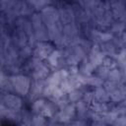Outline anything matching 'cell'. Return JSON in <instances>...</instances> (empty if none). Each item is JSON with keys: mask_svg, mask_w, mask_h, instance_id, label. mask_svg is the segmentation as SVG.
Returning a JSON list of instances; mask_svg holds the SVG:
<instances>
[{"mask_svg": "<svg viewBox=\"0 0 126 126\" xmlns=\"http://www.w3.org/2000/svg\"><path fill=\"white\" fill-rule=\"evenodd\" d=\"M31 110H32V113L40 114V115H42L48 119V118L52 117L57 112L58 108L52 100L41 96V97L34 99L32 102Z\"/></svg>", "mask_w": 126, "mask_h": 126, "instance_id": "1", "label": "cell"}, {"mask_svg": "<svg viewBox=\"0 0 126 126\" xmlns=\"http://www.w3.org/2000/svg\"><path fill=\"white\" fill-rule=\"evenodd\" d=\"M63 58L66 66L79 65L80 62L87 56V52L79 43L70 44L62 49Z\"/></svg>", "mask_w": 126, "mask_h": 126, "instance_id": "2", "label": "cell"}, {"mask_svg": "<svg viewBox=\"0 0 126 126\" xmlns=\"http://www.w3.org/2000/svg\"><path fill=\"white\" fill-rule=\"evenodd\" d=\"M9 80L15 94L21 96H27L32 83V78L30 76L23 73H19L9 76Z\"/></svg>", "mask_w": 126, "mask_h": 126, "instance_id": "3", "label": "cell"}, {"mask_svg": "<svg viewBox=\"0 0 126 126\" xmlns=\"http://www.w3.org/2000/svg\"><path fill=\"white\" fill-rule=\"evenodd\" d=\"M30 21L32 23V27L33 30V34L35 36V39L37 41H47L48 33L47 29L44 23L42 22V19L38 12H34L30 16Z\"/></svg>", "mask_w": 126, "mask_h": 126, "instance_id": "4", "label": "cell"}, {"mask_svg": "<svg viewBox=\"0 0 126 126\" xmlns=\"http://www.w3.org/2000/svg\"><path fill=\"white\" fill-rule=\"evenodd\" d=\"M0 103L4 104L10 110H20L23 108L24 100L21 95L15 93H3Z\"/></svg>", "mask_w": 126, "mask_h": 126, "instance_id": "5", "label": "cell"}, {"mask_svg": "<svg viewBox=\"0 0 126 126\" xmlns=\"http://www.w3.org/2000/svg\"><path fill=\"white\" fill-rule=\"evenodd\" d=\"M54 49L55 45L52 42H50V40L37 41L32 48V56L44 61Z\"/></svg>", "mask_w": 126, "mask_h": 126, "instance_id": "6", "label": "cell"}, {"mask_svg": "<svg viewBox=\"0 0 126 126\" xmlns=\"http://www.w3.org/2000/svg\"><path fill=\"white\" fill-rule=\"evenodd\" d=\"M59 124H69L75 117H76V108L75 103H68L61 109H58L57 112L53 115Z\"/></svg>", "mask_w": 126, "mask_h": 126, "instance_id": "7", "label": "cell"}, {"mask_svg": "<svg viewBox=\"0 0 126 126\" xmlns=\"http://www.w3.org/2000/svg\"><path fill=\"white\" fill-rule=\"evenodd\" d=\"M38 13L42 19V22L44 23V25L46 27H49V26L60 21L58 9L52 5H48V6L44 7Z\"/></svg>", "mask_w": 126, "mask_h": 126, "instance_id": "8", "label": "cell"}, {"mask_svg": "<svg viewBox=\"0 0 126 126\" xmlns=\"http://www.w3.org/2000/svg\"><path fill=\"white\" fill-rule=\"evenodd\" d=\"M45 85H46L45 80L32 79L31 88H30V91H29V93L27 94L28 100L31 101V102H32L34 99H36L38 97H41Z\"/></svg>", "mask_w": 126, "mask_h": 126, "instance_id": "9", "label": "cell"}, {"mask_svg": "<svg viewBox=\"0 0 126 126\" xmlns=\"http://www.w3.org/2000/svg\"><path fill=\"white\" fill-rule=\"evenodd\" d=\"M44 61L50 67V69L56 70L59 68L66 67V64H65V61L63 58L62 49H59V48H55Z\"/></svg>", "mask_w": 126, "mask_h": 126, "instance_id": "10", "label": "cell"}, {"mask_svg": "<svg viewBox=\"0 0 126 126\" xmlns=\"http://www.w3.org/2000/svg\"><path fill=\"white\" fill-rule=\"evenodd\" d=\"M57 9H58V13H59V19H60V22L62 23V25H67V24L76 22L75 13H74L72 5L64 4Z\"/></svg>", "mask_w": 126, "mask_h": 126, "instance_id": "11", "label": "cell"}, {"mask_svg": "<svg viewBox=\"0 0 126 126\" xmlns=\"http://www.w3.org/2000/svg\"><path fill=\"white\" fill-rule=\"evenodd\" d=\"M11 39H12V43L18 48H22L26 45L29 44V36L28 34L21 29L19 28H15L12 32H11Z\"/></svg>", "mask_w": 126, "mask_h": 126, "instance_id": "12", "label": "cell"}, {"mask_svg": "<svg viewBox=\"0 0 126 126\" xmlns=\"http://www.w3.org/2000/svg\"><path fill=\"white\" fill-rule=\"evenodd\" d=\"M50 67L45 63V61H40L29 74V76L32 79H37V80H45L48 75L50 74Z\"/></svg>", "mask_w": 126, "mask_h": 126, "instance_id": "13", "label": "cell"}, {"mask_svg": "<svg viewBox=\"0 0 126 126\" xmlns=\"http://www.w3.org/2000/svg\"><path fill=\"white\" fill-rule=\"evenodd\" d=\"M68 75H69V74H68V71H67L66 67L56 69L55 71H53L52 73H50V74L48 75V77L45 79V83H46V85L59 86L60 83H61Z\"/></svg>", "mask_w": 126, "mask_h": 126, "instance_id": "14", "label": "cell"}, {"mask_svg": "<svg viewBox=\"0 0 126 126\" xmlns=\"http://www.w3.org/2000/svg\"><path fill=\"white\" fill-rule=\"evenodd\" d=\"M75 108H76V117L77 118H81V119H85L88 120L90 117V105L85 102L83 99H80L79 101H77L75 103Z\"/></svg>", "mask_w": 126, "mask_h": 126, "instance_id": "15", "label": "cell"}, {"mask_svg": "<svg viewBox=\"0 0 126 126\" xmlns=\"http://www.w3.org/2000/svg\"><path fill=\"white\" fill-rule=\"evenodd\" d=\"M106 80H109V81H112L115 83L125 84V70H122L119 67L110 69Z\"/></svg>", "mask_w": 126, "mask_h": 126, "instance_id": "16", "label": "cell"}, {"mask_svg": "<svg viewBox=\"0 0 126 126\" xmlns=\"http://www.w3.org/2000/svg\"><path fill=\"white\" fill-rule=\"evenodd\" d=\"M125 97H126L125 84H121L116 90H114L112 93L109 94V99L114 103H118L125 100Z\"/></svg>", "mask_w": 126, "mask_h": 126, "instance_id": "17", "label": "cell"}, {"mask_svg": "<svg viewBox=\"0 0 126 126\" xmlns=\"http://www.w3.org/2000/svg\"><path fill=\"white\" fill-rule=\"evenodd\" d=\"M47 29V33H48V38L50 41H54L55 39H57L61 34H62V29H63V25L62 23L59 21L49 27H46Z\"/></svg>", "mask_w": 126, "mask_h": 126, "instance_id": "18", "label": "cell"}, {"mask_svg": "<svg viewBox=\"0 0 126 126\" xmlns=\"http://www.w3.org/2000/svg\"><path fill=\"white\" fill-rule=\"evenodd\" d=\"M93 94H94V101H100V102H108L109 99V94L104 90L102 86L95 87L93 89Z\"/></svg>", "mask_w": 126, "mask_h": 126, "instance_id": "19", "label": "cell"}, {"mask_svg": "<svg viewBox=\"0 0 126 126\" xmlns=\"http://www.w3.org/2000/svg\"><path fill=\"white\" fill-rule=\"evenodd\" d=\"M87 89H85V88H77V89H74V90L70 91L69 93H67V97H68L69 101L71 103H76L77 101L82 99L84 92Z\"/></svg>", "mask_w": 126, "mask_h": 126, "instance_id": "20", "label": "cell"}, {"mask_svg": "<svg viewBox=\"0 0 126 126\" xmlns=\"http://www.w3.org/2000/svg\"><path fill=\"white\" fill-rule=\"evenodd\" d=\"M125 30V22H121V21H114L112 23V25L109 28V32L114 35H120L121 33L124 32Z\"/></svg>", "mask_w": 126, "mask_h": 126, "instance_id": "21", "label": "cell"}, {"mask_svg": "<svg viewBox=\"0 0 126 126\" xmlns=\"http://www.w3.org/2000/svg\"><path fill=\"white\" fill-rule=\"evenodd\" d=\"M28 1L32 6L35 12H39L41 9H43L48 5H51L53 2V0H28Z\"/></svg>", "mask_w": 126, "mask_h": 126, "instance_id": "22", "label": "cell"}, {"mask_svg": "<svg viewBox=\"0 0 126 126\" xmlns=\"http://www.w3.org/2000/svg\"><path fill=\"white\" fill-rule=\"evenodd\" d=\"M94 75L97 76L98 78L102 79L103 81L107 79V76H108V73H109V69L102 66V65H99L95 70H94Z\"/></svg>", "mask_w": 126, "mask_h": 126, "instance_id": "23", "label": "cell"}, {"mask_svg": "<svg viewBox=\"0 0 126 126\" xmlns=\"http://www.w3.org/2000/svg\"><path fill=\"white\" fill-rule=\"evenodd\" d=\"M120 85H121V83H115V82H112V81H109V80H104L103 84H102V87L104 88V90L108 94H110L114 90H116Z\"/></svg>", "mask_w": 126, "mask_h": 126, "instance_id": "24", "label": "cell"}, {"mask_svg": "<svg viewBox=\"0 0 126 126\" xmlns=\"http://www.w3.org/2000/svg\"><path fill=\"white\" fill-rule=\"evenodd\" d=\"M47 124V118L40 115V114H33L32 117V125L35 126H40V125H45Z\"/></svg>", "mask_w": 126, "mask_h": 126, "instance_id": "25", "label": "cell"}, {"mask_svg": "<svg viewBox=\"0 0 126 126\" xmlns=\"http://www.w3.org/2000/svg\"><path fill=\"white\" fill-rule=\"evenodd\" d=\"M100 65H102V66H104V67L108 68L109 70H110V69H112V68L117 67L116 60H115L113 57H111V56H107V55H105V56H104V58L102 59V62H101V64H100Z\"/></svg>", "mask_w": 126, "mask_h": 126, "instance_id": "26", "label": "cell"}, {"mask_svg": "<svg viewBox=\"0 0 126 126\" xmlns=\"http://www.w3.org/2000/svg\"><path fill=\"white\" fill-rule=\"evenodd\" d=\"M8 81H9V75L2 68H0V90L4 87V85Z\"/></svg>", "mask_w": 126, "mask_h": 126, "instance_id": "27", "label": "cell"}, {"mask_svg": "<svg viewBox=\"0 0 126 126\" xmlns=\"http://www.w3.org/2000/svg\"><path fill=\"white\" fill-rule=\"evenodd\" d=\"M112 125H115V126H125L126 125V115L125 114L118 115V117L113 121Z\"/></svg>", "mask_w": 126, "mask_h": 126, "instance_id": "28", "label": "cell"}, {"mask_svg": "<svg viewBox=\"0 0 126 126\" xmlns=\"http://www.w3.org/2000/svg\"><path fill=\"white\" fill-rule=\"evenodd\" d=\"M0 12H2V2L0 0Z\"/></svg>", "mask_w": 126, "mask_h": 126, "instance_id": "29", "label": "cell"}, {"mask_svg": "<svg viewBox=\"0 0 126 126\" xmlns=\"http://www.w3.org/2000/svg\"><path fill=\"white\" fill-rule=\"evenodd\" d=\"M7 1H9V0H1V2H7Z\"/></svg>", "mask_w": 126, "mask_h": 126, "instance_id": "30", "label": "cell"}]
</instances>
